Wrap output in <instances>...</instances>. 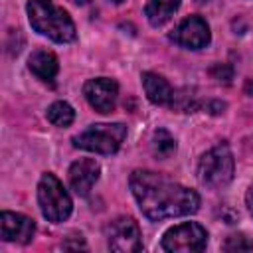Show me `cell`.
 I'll use <instances>...</instances> for the list:
<instances>
[{"label":"cell","instance_id":"cell-1","mask_svg":"<svg viewBox=\"0 0 253 253\" xmlns=\"http://www.w3.org/2000/svg\"><path fill=\"white\" fill-rule=\"evenodd\" d=\"M128 186L142 215L152 221L190 215L200 208V196L194 190L152 170H134Z\"/></svg>","mask_w":253,"mask_h":253},{"label":"cell","instance_id":"cell-2","mask_svg":"<svg viewBox=\"0 0 253 253\" xmlns=\"http://www.w3.org/2000/svg\"><path fill=\"white\" fill-rule=\"evenodd\" d=\"M26 12L32 28L38 34L57 43H69L75 40L77 30L71 16L53 0H30L26 4Z\"/></svg>","mask_w":253,"mask_h":253},{"label":"cell","instance_id":"cell-3","mask_svg":"<svg viewBox=\"0 0 253 253\" xmlns=\"http://www.w3.org/2000/svg\"><path fill=\"white\" fill-rule=\"evenodd\" d=\"M38 204H40L42 215L51 223L65 221L73 210V202L67 190L51 172L42 174L38 182Z\"/></svg>","mask_w":253,"mask_h":253},{"label":"cell","instance_id":"cell-4","mask_svg":"<svg viewBox=\"0 0 253 253\" xmlns=\"http://www.w3.org/2000/svg\"><path fill=\"white\" fill-rule=\"evenodd\" d=\"M125 136H126V126L123 123H113V125L101 123V125H91L83 132L73 136V146L87 152L109 156L121 148Z\"/></svg>","mask_w":253,"mask_h":253},{"label":"cell","instance_id":"cell-5","mask_svg":"<svg viewBox=\"0 0 253 253\" xmlns=\"http://www.w3.org/2000/svg\"><path fill=\"white\" fill-rule=\"evenodd\" d=\"M233 154L227 144L210 148L198 162V180L206 188H223L233 180Z\"/></svg>","mask_w":253,"mask_h":253},{"label":"cell","instance_id":"cell-6","mask_svg":"<svg viewBox=\"0 0 253 253\" xmlns=\"http://www.w3.org/2000/svg\"><path fill=\"white\" fill-rule=\"evenodd\" d=\"M162 249L168 253H196L208 245V231L196 221H184L162 235Z\"/></svg>","mask_w":253,"mask_h":253},{"label":"cell","instance_id":"cell-7","mask_svg":"<svg viewBox=\"0 0 253 253\" xmlns=\"http://www.w3.org/2000/svg\"><path fill=\"white\" fill-rule=\"evenodd\" d=\"M107 247L117 253H134L142 249L140 227L132 217H117L105 227Z\"/></svg>","mask_w":253,"mask_h":253},{"label":"cell","instance_id":"cell-8","mask_svg":"<svg viewBox=\"0 0 253 253\" xmlns=\"http://www.w3.org/2000/svg\"><path fill=\"white\" fill-rule=\"evenodd\" d=\"M211 34L210 26L202 16H188L184 18L170 34V42L184 49H202L210 43Z\"/></svg>","mask_w":253,"mask_h":253},{"label":"cell","instance_id":"cell-9","mask_svg":"<svg viewBox=\"0 0 253 253\" xmlns=\"http://www.w3.org/2000/svg\"><path fill=\"white\" fill-rule=\"evenodd\" d=\"M83 95L87 103L101 115L111 113L117 107V97H119V85L115 79L109 77H95L89 79L83 85Z\"/></svg>","mask_w":253,"mask_h":253},{"label":"cell","instance_id":"cell-10","mask_svg":"<svg viewBox=\"0 0 253 253\" xmlns=\"http://www.w3.org/2000/svg\"><path fill=\"white\" fill-rule=\"evenodd\" d=\"M0 231L4 241L16 243H30L36 233V223L32 217L16 211H2L0 213Z\"/></svg>","mask_w":253,"mask_h":253},{"label":"cell","instance_id":"cell-11","mask_svg":"<svg viewBox=\"0 0 253 253\" xmlns=\"http://www.w3.org/2000/svg\"><path fill=\"white\" fill-rule=\"evenodd\" d=\"M99 174H101V166L95 158H79L69 166L67 172L69 186L77 196H87L95 186V182L99 180Z\"/></svg>","mask_w":253,"mask_h":253},{"label":"cell","instance_id":"cell-12","mask_svg":"<svg viewBox=\"0 0 253 253\" xmlns=\"http://www.w3.org/2000/svg\"><path fill=\"white\" fill-rule=\"evenodd\" d=\"M28 67H30V71H32L40 81L49 83V85H53L55 75H57V71H59L57 57H55L51 51H47V49H38V51H34V53L30 55V59H28Z\"/></svg>","mask_w":253,"mask_h":253},{"label":"cell","instance_id":"cell-13","mask_svg":"<svg viewBox=\"0 0 253 253\" xmlns=\"http://www.w3.org/2000/svg\"><path fill=\"white\" fill-rule=\"evenodd\" d=\"M142 87H144V93L152 105H172L174 91L162 75L152 73V71L142 73Z\"/></svg>","mask_w":253,"mask_h":253},{"label":"cell","instance_id":"cell-14","mask_svg":"<svg viewBox=\"0 0 253 253\" xmlns=\"http://www.w3.org/2000/svg\"><path fill=\"white\" fill-rule=\"evenodd\" d=\"M178 6H180V0H146L144 14H146V20L150 22V26L160 28L174 16Z\"/></svg>","mask_w":253,"mask_h":253},{"label":"cell","instance_id":"cell-15","mask_svg":"<svg viewBox=\"0 0 253 253\" xmlns=\"http://www.w3.org/2000/svg\"><path fill=\"white\" fill-rule=\"evenodd\" d=\"M150 146H152V154L156 158H162V160L170 158L176 152V140H174V136L166 128H156L152 132Z\"/></svg>","mask_w":253,"mask_h":253},{"label":"cell","instance_id":"cell-16","mask_svg":"<svg viewBox=\"0 0 253 253\" xmlns=\"http://www.w3.org/2000/svg\"><path fill=\"white\" fill-rule=\"evenodd\" d=\"M45 117H47V121H49L53 126L65 128V126H69V125L73 123L75 111H73V107H71L69 103H65V101H55V103H51V105L47 107Z\"/></svg>","mask_w":253,"mask_h":253},{"label":"cell","instance_id":"cell-17","mask_svg":"<svg viewBox=\"0 0 253 253\" xmlns=\"http://www.w3.org/2000/svg\"><path fill=\"white\" fill-rule=\"evenodd\" d=\"M223 249L225 251H253V241L241 233H235V235H229L225 239Z\"/></svg>","mask_w":253,"mask_h":253},{"label":"cell","instance_id":"cell-18","mask_svg":"<svg viewBox=\"0 0 253 253\" xmlns=\"http://www.w3.org/2000/svg\"><path fill=\"white\" fill-rule=\"evenodd\" d=\"M245 204H247V210H249V213H251V217H253V186L247 190V194H245Z\"/></svg>","mask_w":253,"mask_h":253},{"label":"cell","instance_id":"cell-19","mask_svg":"<svg viewBox=\"0 0 253 253\" xmlns=\"http://www.w3.org/2000/svg\"><path fill=\"white\" fill-rule=\"evenodd\" d=\"M73 4H87V0H71Z\"/></svg>","mask_w":253,"mask_h":253},{"label":"cell","instance_id":"cell-20","mask_svg":"<svg viewBox=\"0 0 253 253\" xmlns=\"http://www.w3.org/2000/svg\"><path fill=\"white\" fill-rule=\"evenodd\" d=\"M113 2H117V4H121V2H125V0H113Z\"/></svg>","mask_w":253,"mask_h":253}]
</instances>
